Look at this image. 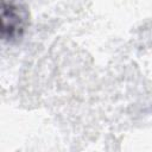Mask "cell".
<instances>
[{"label": "cell", "mask_w": 152, "mask_h": 152, "mask_svg": "<svg viewBox=\"0 0 152 152\" xmlns=\"http://www.w3.org/2000/svg\"><path fill=\"white\" fill-rule=\"evenodd\" d=\"M25 15L14 4L2 1L1 7V36L4 39H14L20 36L25 27Z\"/></svg>", "instance_id": "obj_1"}]
</instances>
